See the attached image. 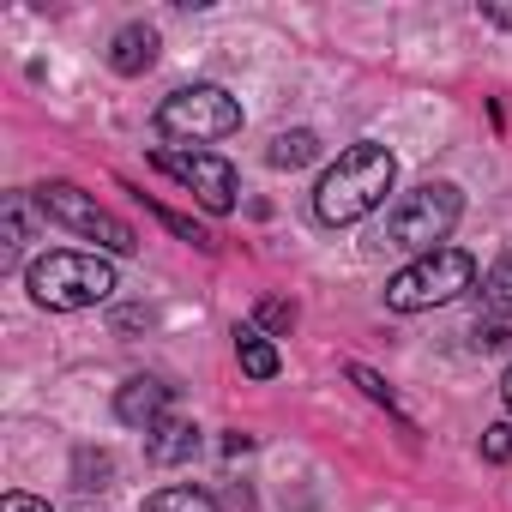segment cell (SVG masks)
Masks as SVG:
<instances>
[{
  "mask_svg": "<svg viewBox=\"0 0 512 512\" xmlns=\"http://www.w3.org/2000/svg\"><path fill=\"white\" fill-rule=\"evenodd\" d=\"M109 476H115V458L109 452H79L73 458V488H109Z\"/></svg>",
  "mask_w": 512,
  "mask_h": 512,
  "instance_id": "obj_16",
  "label": "cell"
},
{
  "mask_svg": "<svg viewBox=\"0 0 512 512\" xmlns=\"http://www.w3.org/2000/svg\"><path fill=\"white\" fill-rule=\"evenodd\" d=\"M25 290H31V302L49 308V314H79V308H97V302L115 296V266L97 260V253L55 247V253H43V260H31Z\"/></svg>",
  "mask_w": 512,
  "mask_h": 512,
  "instance_id": "obj_2",
  "label": "cell"
},
{
  "mask_svg": "<svg viewBox=\"0 0 512 512\" xmlns=\"http://www.w3.org/2000/svg\"><path fill=\"white\" fill-rule=\"evenodd\" d=\"M145 512H217V500L205 488H157L145 500Z\"/></svg>",
  "mask_w": 512,
  "mask_h": 512,
  "instance_id": "obj_14",
  "label": "cell"
},
{
  "mask_svg": "<svg viewBox=\"0 0 512 512\" xmlns=\"http://www.w3.org/2000/svg\"><path fill=\"white\" fill-rule=\"evenodd\" d=\"M151 163L169 175V181H181L205 211H229L235 205V169L217 157V151H187V145H157L151 151Z\"/></svg>",
  "mask_w": 512,
  "mask_h": 512,
  "instance_id": "obj_7",
  "label": "cell"
},
{
  "mask_svg": "<svg viewBox=\"0 0 512 512\" xmlns=\"http://www.w3.org/2000/svg\"><path fill=\"white\" fill-rule=\"evenodd\" d=\"M0 512H55V506L37 500V494H7V506H0Z\"/></svg>",
  "mask_w": 512,
  "mask_h": 512,
  "instance_id": "obj_22",
  "label": "cell"
},
{
  "mask_svg": "<svg viewBox=\"0 0 512 512\" xmlns=\"http://www.w3.org/2000/svg\"><path fill=\"white\" fill-rule=\"evenodd\" d=\"M157 133L169 139H187L193 151L211 145V139H229L241 133V103L223 91V85H181L157 103Z\"/></svg>",
  "mask_w": 512,
  "mask_h": 512,
  "instance_id": "obj_5",
  "label": "cell"
},
{
  "mask_svg": "<svg viewBox=\"0 0 512 512\" xmlns=\"http://www.w3.org/2000/svg\"><path fill=\"white\" fill-rule=\"evenodd\" d=\"M266 157H272V169H302V163H314V157H320V133H308V127L278 133Z\"/></svg>",
  "mask_w": 512,
  "mask_h": 512,
  "instance_id": "obj_12",
  "label": "cell"
},
{
  "mask_svg": "<svg viewBox=\"0 0 512 512\" xmlns=\"http://www.w3.org/2000/svg\"><path fill=\"white\" fill-rule=\"evenodd\" d=\"M19 241H31V211H25V193H13V199H7V247H19Z\"/></svg>",
  "mask_w": 512,
  "mask_h": 512,
  "instance_id": "obj_21",
  "label": "cell"
},
{
  "mask_svg": "<svg viewBox=\"0 0 512 512\" xmlns=\"http://www.w3.org/2000/svg\"><path fill=\"white\" fill-rule=\"evenodd\" d=\"M133 199H139V205H145V211H151V217H157L163 229H175L181 241H193V247H217V241H211V235H205V229H199L193 217H181V211H169V205H157L151 193H133Z\"/></svg>",
  "mask_w": 512,
  "mask_h": 512,
  "instance_id": "obj_15",
  "label": "cell"
},
{
  "mask_svg": "<svg viewBox=\"0 0 512 512\" xmlns=\"http://www.w3.org/2000/svg\"><path fill=\"white\" fill-rule=\"evenodd\" d=\"M500 392H506V410H512V368H506V380H500Z\"/></svg>",
  "mask_w": 512,
  "mask_h": 512,
  "instance_id": "obj_24",
  "label": "cell"
},
{
  "mask_svg": "<svg viewBox=\"0 0 512 512\" xmlns=\"http://www.w3.org/2000/svg\"><path fill=\"white\" fill-rule=\"evenodd\" d=\"M482 308L488 314H512V247L500 253V260L488 266V278H482Z\"/></svg>",
  "mask_w": 512,
  "mask_h": 512,
  "instance_id": "obj_13",
  "label": "cell"
},
{
  "mask_svg": "<svg viewBox=\"0 0 512 512\" xmlns=\"http://www.w3.org/2000/svg\"><path fill=\"white\" fill-rule=\"evenodd\" d=\"M37 205H43V217H55L61 229H73V235H85V241H103L109 253H133V247H139V235H133L121 217H109L91 193H79L73 181L37 187Z\"/></svg>",
  "mask_w": 512,
  "mask_h": 512,
  "instance_id": "obj_6",
  "label": "cell"
},
{
  "mask_svg": "<svg viewBox=\"0 0 512 512\" xmlns=\"http://www.w3.org/2000/svg\"><path fill=\"white\" fill-rule=\"evenodd\" d=\"M482 458H488V464H512V422L482 428Z\"/></svg>",
  "mask_w": 512,
  "mask_h": 512,
  "instance_id": "obj_20",
  "label": "cell"
},
{
  "mask_svg": "<svg viewBox=\"0 0 512 512\" xmlns=\"http://www.w3.org/2000/svg\"><path fill=\"white\" fill-rule=\"evenodd\" d=\"M350 380H356V386H362V392H368L374 404H386V410H392V416H398V422L410 428V416H404V404H398V392H392V386H386V380H380L374 368H362V362H350Z\"/></svg>",
  "mask_w": 512,
  "mask_h": 512,
  "instance_id": "obj_17",
  "label": "cell"
},
{
  "mask_svg": "<svg viewBox=\"0 0 512 512\" xmlns=\"http://www.w3.org/2000/svg\"><path fill=\"white\" fill-rule=\"evenodd\" d=\"M458 217H464V193H458L452 181H422L416 193H404V199L392 205L386 235L422 260V253H440V241L458 229Z\"/></svg>",
  "mask_w": 512,
  "mask_h": 512,
  "instance_id": "obj_4",
  "label": "cell"
},
{
  "mask_svg": "<svg viewBox=\"0 0 512 512\" xmlns=\"http://www.w3.org/2000/svg\"><path fill=\"white\" fill-rule=\"evenodd\" d=\"M193 452H199V428L181 422V416H169V422H157V428L145 434V458H151V464H187Z\"/></svg>",
  "mask_w": 512,
  "mask_h": 512,
  "instance_id": "obj_10",
  "label": "cell"
},
{
  "mask_svg": "<svg viewBox=\"0 0 512 512\" xmlns=\"http://www.w3.org/2000/svg\"><path fill=\"white\" fill-rule=\"evenodd\" d=\"M470 284H476V260H470L464 247H440V253L410 260V266L386 284V308H392V314H428V308L458 302Z\"/></svg>",
  "mask_w": 512,
  "mask_h": 512,
  "instance_id": "obj_3",
  "label": "cell"
},
{
  "mask_svg": "<svg viewBox=\"0 0 512 512\" xmlns=\"http://www.w3.org/2000/svg\"><path fill=\"white\" fill-rule=\"evenodd\" d=\"M470 338H476V350H506L512 344V314H476V326H470Z\"/></svg>",
  "mask_w": 512,
  "mask_h": 512,
  "instance_id": "obj_18",
  "label": "cell"
},
{
  "mask_svg": "<svg viewBox=\"0 0 512 512\" xmlns=\"http://www.w3.org/2000/svg\"><path fill=\"white\" fill-rule=\"evenodd\" d=\"M482 19H488V25H506V31H512V7H494V0H488V7H482Z\"/></svg>",
  "mask_w": 512,
  "mask_h": 512,
  "instance_id": "obj_23",
  "label": "cell"
},
{
  "mask_svg": "<svg viewBox=\"0 0 512 512\" xmlns=\"http://www.w3.org/2000/svg\"><path fill=\"white\" fill-rule=\"evenodd\" d=\"M392 175H398V163H392V151L386 145H374V139H362V145H350V151H338V163L320 175V187H314V211H320V223H362L386 193H392Z\"/></svg>",
  "mask_w": 512,
  "mask_h": 512,
  "instance_id": "obj_1",
  "label": "cell"
},
{
  "mask_svg": "<svg viewBox=\"0 0 512 512\" xmlns=\"http://www.w3.org/2000/svg\"><path fill=\"white\" fill-rule=\"evenodd\" d=\"M151 61H157V31H151V25H121L115 43H109V67H115L121 79H139Z\"/></svg>",
  "mask_w": 512,
  "mask_h": 512,
  "instance_id": "obj_9",
  "label": "cell"
},
{
  "mask_svg": "<svg viewBox=\"0 0 512 512\" xmlns=\"http://www.w3.org/2000/svg\"><path fill=\"white\" fill-rule=\"evenodd\" d=\"M169 410H175V386H163L157 374H133L121 392H115V416L127 422V428H157V422H169Z\"/></svg>",
  "mask_w": 512,
  "mask_h": 512,
  "instance_id": "obj_8",
  "label": "cell"
},
{
  "mask_svg": "<svg viewBox=\"0 0 512 512\" xmlns=\"http://www.w3.org/2000/svg\"><path fill=\"white\" fill-rule=\"evenodd\" d=\"M253 320H260V332H290V326H296V308L278 302V296H266L260 308H253Z\"/></svg>",
  "mask_w": 512,
  "mask_h": 512,
  "instance_id": "obj_19",
  "label": "cell"
},
{
  "mask_svg": "<svg viewBox=\"0 0 512 512\" xmlns=\"http://www.w3.org/2000/svg\"><path fill=\"white\" fill-rule=\"evenodd\" d=\"M235 356H241V368L253 380H272L278 374V350H272V338L260 326H235Z\"/></svg>",
  "mask_w": 512,
  "mask_h": 512,
  "instance_id": "obj_11",
  "label": "cell"
}]
</instances>
